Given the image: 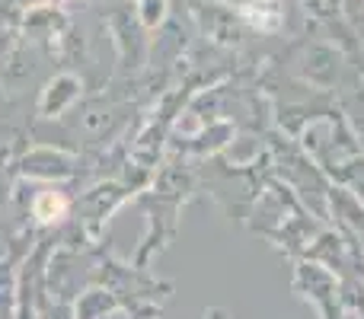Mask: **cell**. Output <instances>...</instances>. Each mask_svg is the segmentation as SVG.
Segmentation results:
<instances>
[]
</instances>
